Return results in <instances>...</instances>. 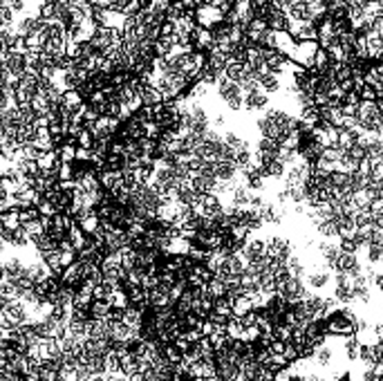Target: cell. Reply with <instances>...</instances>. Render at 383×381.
Returning <instances> with one entry per match:
<instances>
[{"mask_svg": "<svg viewBox=\"0 0 383 381\" xmlns=\"http://www.w3.org/2000/svg\"><path fill=\"white\" fill-rule=\"evenodd\" d=\"M65 180H74V164L61 162V166H59V182H65Z\"/></svg>", "mask_w": 383, "mask_h": 381, "instance_id": "21", "label": "cell"}, {"mask_svg": "<svg viewBox=\"0 0 383 381\" xmlns=\"http://www.w3.org/2000/svg\"><path fill=\"white\" fill-rule=\"evenodd\" d=\"M0 226H7V229H18V226H20V209H11V211H3V213H0Z\"/></svg>", "mask_w": 383, "mask_h": 381, "instance_id": "7", "label": "cell"}, {"mask_svg": "<svg viewBox=\"0 0 383 381\" xmlns=\"http://www.w3.org/2000/svg\"><path fill=\"white\" fill-rule=\"evenodd\" d=\"M76 150H78L76 144H63V146H59V157H61V162L74 164V162H76Z\"/></svg>", "mask_w": 383, "mask_h": 381, "instance_id": "12", "label": "cell"}, {"mask_svg": "<svg viewBox=\"0 0 383 381\" xmlns=\"http://www.w3.org/2000/svg\"><path fill=\"white\" fill-rule=\"evenodd\" d=\"M262 337V329L260 325H251V327H244L242 329V334H240V339L244 341V343H258Z\"/></svg>", "mask_w": 383, "mask_h": 381, "instance_id": "13", "label": "cell"}, {"mask_svg": "<svg viewBox=\"0 0 383 381\" xmlns=\"http://www.w3.org/2000/svg\"><path fill=\"white\" fill-rule=\"evenodd\" d=\"M92 296H94V300H110V296H112V287L108 285V283H101V285L94 287Z\"/></svg>", "mask_w": 383, "mask_h": 381, "instance_id": "18", "label": "cell"}, {"mask_svg": "<svg viewBox=\"0 0 383 381\" xmlns=\"http://www.w3.org/2000/svg\"><path fill=\"white\" fill-rule=\"evenodd\" d=\"M38 211H41V218H54L56 213H61L59 209H56V204L49 202V200H43L41 204H38Z\"/></svg>", "mask_w": 383, "mask_h": 381, "instance_id": "19", "label": "cell"}, {"mask_svg": "<svg viewBox=\"0 0 383 381\" xmlns=\"http://www.w3.org/2000/svg\"><path fill=\"white\" fill-rule=\"evenodd\" d=\"M267 106H269V92L262 88V83H260V90H256V92L244 96V110H249V112L264 110Z\"/></svg>", "mask_w": 383, "mask_h": 381, "instance_id": "3", "label": "cell"}, {"mask_svg": "<svg viewBox=\"0 0 383 381\" xmlns=\"http://www.w3.org/2000/svg\"><path fill=\"white\" fill-rule=\"evenodd\" d=\"M206 294L211 298H222V296H227V294H229V287H227V283H224L222 278L213 276V281L208 283V287H206Z\"/></svg>", "mask_w": 383, "mask_h": 381, "instance_id": "5", "label": "cell"}, {"mask_svg": "<svg viewBox=\"0 0 383 381\" xmlns=\"http://www.w3.org/2000/svg\"><path fill=\"white\" fill-rule=\"evenodd\" d=\"M242 329H244V325H242L240 318H238V316H231L229 323H227V334H229V337H231V339H240Z\"/></svg>", "mask_w": 383, "mask_h": 381, "instance_id": "15", "label": "cell"}, {"mask_svg": "<svg viewBox=\"0 0 383 381\" xmlns=\"http://www.w3.org/2000/svg\"><path fill=\"white\" fill-rule=\"evenodd\" d=\"M78 224H81V229L86 231L88 236H94V233H97V231L101 229V218H99V213L94 211V213H90L88 218H83Z\"/></svg>", "mask_w": 383, "mask_h": 381, "instance_id": "10", "label": "cell"}, {"mask_svg": "<svg viewBox=\"0 0 383 381\" xmlns=\"http://www.w3.org/2000/svg\"><path fill=\"white\" fill-rule=\"evenodd\" d=\"M16 11L9 7V5H0V18H3V25H11Z\"/></svg>", "mask_w": 383, "mask_h": 381, "instance_id": "23", "label": "cell"}, {"mask_svg": "<svg viewBox=\"0 0 383 381\" xmlns=\"http://www.w3.org/2000/svg\"><path fill=\"white\" fill-rule=\"evenodd\" d=\"M276 339L278 341H285V343H291V339H294V327H289L287 323H280V325H276Z\"/></svg>", "mask_w": 383, "mask_h": 381, "instance_id": "14", "label": "cell"}, {"mask_svg": "<svg viewBox=\"0 0 383 381\" xmlns=\"http://www.w3.org/2000/svg\"><path fill=\"white\" fill-rule=\"evenodd\" d=\"M285 345H287L285 341H278V339H276V341H273V345H271V350H273V352H278V354H285Z\"/></svg>", "mask_w": 383, "mask_h": 381, "instance_id": "28", "label": "cell"}, {"mask_svg": "<svg viewBox=\"0 0 383 381\" xmlns=\"http://www.w3.org/2000/svg\"><path fill=\"white\" fill-rule=\"evenodd\" d=\"M379 99V92H376V88L372 85H363L361 90V101H376Z\"/></svg>", "mask_w": 383, "mask_h": 381, "instance_id": "24", "label": "cell"}, {"mask_svg": "<svg viewBox=\"0 0 383 381\" xmlns=\"http://www.w3.org/2000/svg\"><path fill=\"white\" fill-rule=\"evenodd\" d=\"M108 303L112 305V310H128L130 307V296H128L126 289H117V292H112V296Z\"/></svg>", "mask_w": 383, "mask_h": 381, "instance_id": "6", "label": "cell"}, {"mask_svg": "<svg viewBox=\"0 0 383 381\" xmlns=\"http://www.w3.org/2000/svg\"><path fill=\"white\" fill-rule=\"evenodd\" d=\"M128 381H146V374L144 372H134V374L128 377Z\"/></svg>", "mask_w": 383, "mask_h": 381, "instance_id": "30", "label": "cell"}, {"mask_svg": "<svg viewBox=\"0 0 383 381\" xmlns=\"http://www.w3.org/2000/svg\"><path fill=\"white\" fill-rule=\"evenodd\" d=\"M213 314H220V316H233V303L229 300V296H222V298H213Z\"/></svg>", "mask_w": 383, "mask_h": 381, "instance_id": "8", "label": "cell"}, {"mask_svg": "<svg viewBox=\"0 0 383 381\" xmlns=\"http://www.w3.org/2000/svg\"><path fill=\"white\" fill-rule=\"evenodd\" d=\"M314 361H316L318 366H330L332 350L327 348V345H320V348H316V352H314Z\"/></svg>", "mask_w": 383, "mask_h": 381, "instance_id": "16", "label": "cell"}, {"mask_svg": "<svg viewBox=\"0 0 383 381\" xmlns=\"http://www.w3.org/2000/svg\"><path fill=\"white\" fill-rule=\"evenodd\" d=\"M175 345L179 348V352H182V354H186V352H188L190 348H193V343H190V341H188L186 337H184V334H182V337H177V339H175Z\"/></svg>", "mask_w": 383, "mask_h": 381, "instance_id": "25", "label": "cell"}, {"mask_svg": "<svg viewBox=\"0 0 383 381\" xmlns=\"http://www.w3.org/2000/svg\"><path fill=\"white\" fill-rule=\"evenodd\" d=\"M195 18L200 27H206V30H215L217 25L224 22V14L220 11L215 5H202V7L195 9Z\"/></svg>", "mask_w": 383, "mask_h": 381, "instance_id": "1", "label": "cell"}, {"mask_svg": "<svg viewBox=\"0 0 383 381\" xmlns=\"http://www.w3.org/2000/svg\"><path fill=\"white\" fill-rule=\"evenodd\" d=\"M249 312H253V303L244 296V294H242V296H235V298H233V316L242 318L244 314H249Z\"/></svg>", "mask_w": 383, "mask_h": 381, "instance_id": "9", "label": "cell"}, {"mask_svg": "<svg viewBox=\"0 0 383 381\" xmlns=\"http://www.w3.org/2000/svg\"><path fill=\"white\" fill-rule=\"evenodd\" d=\"M190 38H193L195 49H200V52H208V49L215 45V32L206 30V27H200V25H197V30L190 34Z\"/></svg>", "mask_w": 383, "mask_h": 381, "instance_id": "2", "label": "cell"}, {"mask_svg": "<svg viewBox=\"0 0 383 381\" xmlns=\"http://www.w3.org/2000/svg\"><path fill=\"white\" fill-rule=\"evenodd\" d=\"M11 52L25 56L27 52H30V47H27V38H25V36H16L14 43H11Z\"/></svg>", "mask_w": 383, "mask_h": 381, "instance_id": "20", "label": "cell"}, {"mask_svg": "<svg viewBox=\"0 0 383 381\" xmlns=\"http://www.w3.org/2000/svg\"><path fill=\"white\" fill-rule=\"evenodd\" d=\"M94 141H97V137H94L90 130L83 128V133L76 137V146L78 148H94Z\"/></svg>", "mask_w": 383, "mask_h": 381, "instance_id": "17", "label": "cell"}, {"mask_svg": "<svg viewBox=\"0 0 383 381\" xmlns=\"http://www.w3.org/2000/svg\"><path fill=\"white\" fill-rule=\"evenodd\" d=\"M372 30H374V32H379L381 36H383V16H376V18H374V22H372Z\"/></svg>", "mask_w": 383, "mask_h": 381, "instance_id": "29", "label": "cell"}, {"mask_svg": "<svg viewBox=\"0 0 383 381\" xmlns=\"http://www.w3.org/2000/svg\"><path fill=\"white\" fill-rule=\"evenodd\" d=\"M112 312V305L108 300H94L92 307H90V316L92 318H105Z\"/></svg>", "mask_w": 383, "mask_h": 381, "instance_id": "11", "label": "cell"}, {"mask_svg": "<svg viewBox=\"0 0 383 381\" xmlns=\"http://www.w3.org/2000/svg\"><path fill=\"white\" fill-rule=\"evenodd\" d=\"M150 7H153L155 11H168V7H171V0H150Z\"/></svg>", "mask_w": 383, "mask_h": 381, "instance_id": "26", "label": "cell"}, {"mask_svg": "<svg viewBox=\"0 0 383 381\" xmlns=\"http://www.w3.org/2000/svg\"><path fill=\"white\" fill-rule=\"evenodd\" d=\"M94 157V150L92 148H78L76 150V164H90Z\"/></svg>", "mask_w": 383, "mask_h": 381, "instance_id": "22", "label": "cell"}, {"mask_svg": "<svg viewBox=\"0 0 383 381\" xmlns=\"http://www.w3.org/2000/svg\"><path fill=\"white\" fill-rule=\"evenodd\" d=\"M59 249H61V251H76V249H74V244H72V240H70V238H63V240H61L59 242Z\"/></svg>", "mask_w": 383, "mask_h": 381, "instance_id": "27", "label": "cell"}, {"mask_svg": "<svg viewBox=\"0 0 383 381\" xmlns=\"http://www.w3.org/2000/svg\"><path fill=\"white\" fill-rule=\"evenodd\" d=\"M182 5L186 9H197V0H182Z\"/></svg>", "mask_w": 383, "mask_h": 381, "instance_id": "31", "label": "cell"}, {"mask_svg": "<svg viewBox=\"0 0 383 381\" xmlns=\"http://www.w3.org/2000/svg\"><path fill=\"white\" fill-rule=\"evenodd\" d=\"M83 104H86V99H83L81 96V92H78V90H65L63 92V106L67 108V110H78V108H81Z\"/></svg>", "mask_w": 383, "mask_h": 381, "instance_id": "4", "label": "cell"}]
</instances>
